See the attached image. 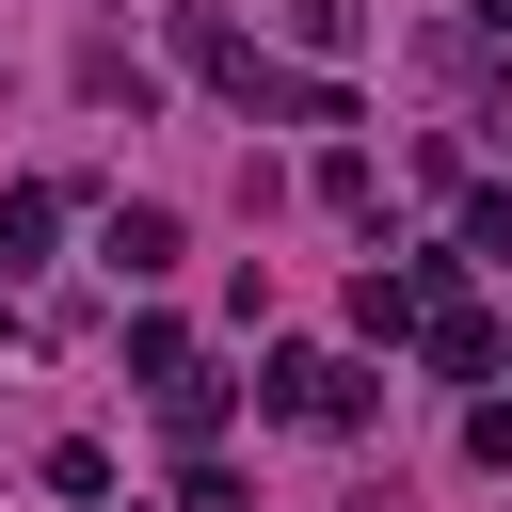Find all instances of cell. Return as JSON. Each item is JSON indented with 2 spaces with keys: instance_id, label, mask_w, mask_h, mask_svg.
<instances>
[{
  "instance_id": "7a4b0ae2",
  "label": "cell",
  "mask_w": 512,
  "mask_h": 512,
  "mask_svg": "<svg viewBox=\"0 0 512 512\" xmlns=\"http://www.w3.org/2000/svg\"><path fill=\"white\" fill-rule=\"evenodd\" d=\"M96 256H112L128 288H144V272H176V208H112V224H96Z\"/></svg>"
},
{
  "instance_id": "3957f363",
  "label": "cell",
  "mask_w": 512,
  "mask_h": 512,
  "mask_svg": "<svg viewBox=\"0 0 512 512\" xmlns=\"http://www.w3.org/2000/svg\"><path fill=\"white\" fill-rule=\"evenodd\" d=\"M272 16H288L304 48H368V0H272Z\"/></svg>"
},
{
  "instance_id": "6da1fadb",
  "label": "cell",
  "mask_w": 512,
  "mask_h": 512,
  "mask_svg": "<svg viewBox=\"0 0 512 512\" xmlns=\"http://www.w3.org/2000/svg\"><path fill=\"white\" fill-rule=\"evenodd\" d=\"M256 400H272V416H304V432H352V416H368V384H352L336 352H272V384H256Z\"/></svg>"
}]
</instances>
